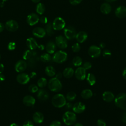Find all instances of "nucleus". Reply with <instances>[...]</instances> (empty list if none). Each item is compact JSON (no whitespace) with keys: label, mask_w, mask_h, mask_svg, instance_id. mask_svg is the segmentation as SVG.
Wrapping results in <instances>:
<instances>
[{"label":"nucleus","mask_w":126,"mask_h":126,"mask_svg":"<svg viewBox=\"0 0 126 126\" xmlns=\"http://www.w3.org/2000/svg\"><path fill=\"white\" fill-rule=\"evenodd\" d=\"M23 126H34L33 122L31 120H26L23 124Z\"/></svg>","instance_id":"49530a36"},{"label":"nucleus","mask_w":126,"mask_h":126,"mask_svg":"<svg viewBox=\"0 0 126 126\" xmlns=\"http://www.w3.org/2000/svg\"><path fill=\"white\" fill-rule=\"evenodd\" d=\"M23 102L26 106L31 107L34 105L35 103V99L32 96L28 95L23 98Z\"/></svg>","instance_id":"aec40b11"},{"label":"nucleus","mask_w":126,"mask_h":126,"mask_svg":"<svg viewBox=\"0 0 126 126\" xmlns=\"http://www.w3.org/2000/svg\"><path fill=\"white\" fill-rule=\"evenodd\" d=\"M3 2H5V1H6L7 0H1Z\"/></svg>","instance_id":"0e129e2a"},{"label":"nucleus","mask_w":126,"mask_h":126,"mask_svg":"<svg viewBox=\"0 0 126 126\" xmlns=\"http://www.w3.org/2000/svg\"><path fill=\"white\" fill-rule=\"evenodd\" d=\"M52 25L54 30L60 31L65 28V22L62 18L58 17L54 20Z\"/></svg>","instance_id":"0eeeda50"},{"label":"nucleus","mask_w":126,"mask_h":126,"mask_svg":"<svg viewBox=\"0 0 126 126\" xmlns=\"http://www.w3.org/2000/svg\"><path fill=\"white\" fill-rule=\"evenodd\" d=\"M55 43L61 49H63L67 47V39L63 35H59L56 37Z\"/></svg>","instance_id":"6e6552de"},{"label":"nucleus","mask_w":126,"mask_h":126,"mask_svg":"<svg viewBox=\"0 0 126 126\" xmlns=\"http://www.w3.org/2000/svg\"><path fill=\"white\" fill-rule=\"evenodd\" d=\"M76 94L74 92H69L66 95V98L67 100L69 101H74L76 99Z\"/></svg>","instance_id":"c9c22d12"},{"label":"nucleus","mask_w":126,"mask_h":126,"mask_svg":"<svg viewBox=\"0 0 126 126\" xmlns=\"http://www.w3.org/2000/svg\"><path fill=\"white\" fill-rule=\"evenodd\" d=\"M4 79H5V77H4V75L0 73V82H2V81H4Z\"/></svg>","instance_id":"6e6d98bb"},{"label":"nucleus","mask_w":126,"mask_h":126,"mask_svg":"<svg viewBox=\"0 0 126 126\" xmlns=\"http://www.w3.org/2000/svg\"><path fill=\"white\" fill-rule=\"evenodd\" d=\"M39 16L35 13H32L29 14L27 17V23L30 26L35 25L39 22Z\"/></svg>","instance_id":"9b49d317"},{"label":"nucleus","mask_w":126,"mask_h":126,"mask_svg":"<svg viewBox=\"0 0 126 126\" xmlns=\"http://www.w3.org/2000/svg\"><path fill=\"white\" fill-rule=\"evenodd\" d=\"M88 54L93 58H98L101 54L100 48L95 45H92L88 49Z\"/></svg>","instance_id":"1a4fd4ad"},{"label":"nucleus","mask_w":126,"mask_h":126,"mask_svg":"<svg viewBox=\"0 0 126 126\" xmlns=\"http://www.w3.org/2000/svg\"><path fill=\"white\" fill-rule=\"evenodd\" d=\"M45 11L44 4L41 2H38L36 6V12L39 15H42Z\"/></svg>","instance_id":"7c9ffc66"},{"label":"nucleus","mask_w":126,"mask_h":126,"mask_svg":"<svg viewBox=\"0 0 126 126\" xmlns=\"http://www.w3.org/2000/svg\"><path fill=\"white\" fill-rule=\"evenodd\" d=\"M34 3H38L41 0H31Z\"/></svg>","instance_id":"052dcab7"},{"label":"nucleus","mask_w":126,"mask_h":126,"mask_svg":"<svg viewBox=\"0 0 126 126\" xmlns=\"http://www.w3.org/2000/svg\"><path fill=\"white\" fill-rule=\"evenodd\" d=\"M45 31L48 36H52L54 34V30L53 27L52 23H48L45 27Z\"/></svg>","instance_id":"c85d7f7f"},{"label":"nucleus","mask_w":126,"mask_h":126,"mask_svg":"<svg viewBox=\"0 0 126 126\" xmlns=\"http://www.w3.org/2000/svg\"><path fill=\"white\" fill-rule=\"evenodd\" d=\"M38 47L40 49H41V50H43V49H44V46H43L42 45H39V46L38 45Z\"/></svg>","instance_id":"bf43d9fd"},{"label":"nucleus","mask_w":126,"mask_h":126,"mask_svg":"<svg viewBox=\"0 0 126 126\" xmlns=\"http://www.w3.org/2000/svg\"><path fill=\"white\" fill-rule=\"evenodd\" d=\"M26 45L29 49L31 50H35L38 46L36 40L33 37H29L27 39Z\"/></svg>","instance_id":"6ab92c4d"},{"label":"nucleus","mask_w":126,"mask_h":126,"mask_svg":"<svg viewBox=\"0 0 126 126\" xmlns=\"http://www.w3.org/2000/svg\"><path fill=\"white\" fill-rule=\"evenodd\" d=\"M121 120L123 123H126V112L123 113V114L122 115Z\"/></svg>","instance_id":"09e8293b"},{"label":"nucleus","mask_w":126,"mask_h":126,"mask_svg":"<svg viewBox=\"0 0 126 126\" xmlns=\"http://www.w3.org/2000/svg\"><path fill=\"white\" fill-rule=\"evenodd\" d=\"M29 76L31 78H35L36 77V73L35 72H31Z\"/></svg>","instance_id":"8fccbe9b"},{"label":"nucleus","mask_w":126,"mask_h":126,"mask_svg":"<svg viewBox=\"0 0 126 126\" xmlns=\"http://www.w3.org/2000/svg\"><path fill=\"white\" fill-rule=\"evenodd\" d=\"M4 26L6 29L11 32L16 31L19 28L18 23L14 20H9L7 21Z\"/></svg>","instance_id":"9d476101"},{"label":"nucleus","mask_w":126,"mask_h":126,"mask_svg":"<svg viewBox=\"0 0 126 126\" xmlns=\"http://www.w3.org/2000/svg\"><path fill=\"white\" fill-rule=\"evenodd\" d=\"M67 53L63 51L60 50L54 54L52 58V60L56 63H61L64 62L67 60Z\"/></svg>","instance_id":"39448f33"},{"label":"nucleus","mask_w":126,"mask_h":126,"mask_svg":"<svg viewBox=\"0 0 126 126\" xmlns=\"http://www.w3.org/2000/svg\"><path fill=\"white\" fill-rule=\"evenodd\" d=\"M102 99L107 102H110L115 99V96L111 92L105 91L102 94Z\"/></svg>","instance_id":"412c9836"},{"label":"nucleus","mask_w":126,"mask_h":126,"mask_svg":"<svg viewBox=\"0 0 126 126\" xmlns=\"http://www.w3.org/2000/svg\"><path fill=\"white\" fill-rule=\"evenodd\" d=\"M32 34L37 38H42L46 34L45 30L41 27H36L32 30Z\"/></svg>","instance_id":"4468645a"},{"label":"nucleus","mask_w":126,"mask_h":126,"mask_svg":"<svg viewBox=\"0 0 126 126\" xmlns=\"http://www.w3.org/2000/svg\"><path fill=\"white\" fill-rule=\"evenodd\" d=\"M29 90L30 91V92L32 93H34L38 91V87L36 85L31 84L29 87Z\"/></svg>","instance_id":"e433bc0d"},{"label":"nucleus","mask_w":126,"mask_h":126,"mask_svg":"<svg viewBox=\"0 0 126 126\" xmlns=\"http://www.w3.org/2000/svg\"><path fill=\"white\" fill-rule=\"evenodd\" d=\"M30 79V77L28 74L23 72H20L18 74L16 77L17 82L22 85L27 84Z\"/></svg>","instance_id":"f8f14e48"},{"label":"nucleus","mask_w":126,"mask_h":126,"mask_svg":"<svg viewBox=\"0 0 126 126\" xmlns=\"http://www.w3.org/2000/svg\"><path fill=\"white\" fill-rule=\"evenodd\" d=\"M27 65V63L25 61L19 60L15 65V69L18 72H22L26 70Z\"/></svg>","instance_id":"2eb2a0df"},{"label":"nucleus","mask_w":126,"mask_h":126,"mask_svg":"<svg viewBox=\"0 0 126 126\" xmlns=\"http://www.w3.org/2000/svg\"><path fill=\"white\" fill-rule=\"evenodd\" d=\"M82 0H69V3L73 5H76L81 2Z\"/></svg>","instance_id":"37998d69"},{"label":"nucleus","mask_w":126,"mask_h":126,"mask_svg":"<svg viewBox=\"0 0 126 126\" xmlns=\"http://www.w3.org/2000/svg\"><path fill=\"white\" fill-rule=\"evenodd\" d=\"M7 48L9 50H10V51L14 50L16 48V43L13 41L10 42L8 44Z\"/></svg>","instance_id":"58836bf2"},{"label":"nucleus","mask_w":126,"mask_h":126,"mask_svg":"<svg viewBox=\"0 0 126 126\" xmlns=\"http://www.w3.org/2000/svg\"><path fill=\"white\" fill-rule=\"evenodd\" d=\"M39 21L42 24H47L48 22V19L45 16H42L39 18Z\"/></svg>","instance_id":"c03bdc74"},{"label":"nucleus","mask_w":126,"mask_h":126,"mask_svg":"<svg viewBox=\"0 0 126 126\" xmlns=\"http://www.w3.org/2000/svg\"><path fill=\"white\" fill-rule=\"evenodd\" d=\"M64 34L65 37L68 40H71L75 38L76 31L72 26H68L64 28Z\"/></svg>","instance_id":"423d86ee"},{"label":"nucleus","mask_w":126,"mask_h":126,"mask_svg":"<svg viewBox=\"0 0 126 126\" xmlns=\"http://www.w3.org/2000/svg\"></svg>","instance_id":"338daca9"},{"label":"nucleus","mask_w":126,"mask_h":126,"mask_svg":"<svg viewBox=\"0 0 126 126\" xmlns=\"http://www.w3.org/2000/svg\"><path fill=\"white\" fill-rule=\"evenodd\" d=\"M56 46L57 45L54 42L52 41H50L46 45V51L49 54H53L55 52L56 49Z\"/></svg>","instance_id":"5701e85b"},{"label":"nucleus","mask_w":126,"mask_h":126,"mask_svg":"<svg viewBox=\"0 0 126 126\" xmlns=\"http://www.w3.org/2000/svg\"><path fill=\"white\" fill-rule=\"evenodd\" d=\"M83 67L86 69L88 70L92 67V63L89 62H85L83 65Z\"/></svg>","instance_id":"a19ab883"},{"label":"nucleus","mask_w":126,"mask_h":126,"mask_svg":"<svg viewBox=\"0 0 126 126\" xmlns=\"http://www.w3.org/2000/svg\"><path fill=\"white\" fill-rule=\"evenodd\" d=\"M32 119L35 123L40 124L44 120V116L42 113L40 112H36L32 116Z\"/></svg>","instance_id":"b1692460"},{"label":"nucleus","mask_w":126,"mask_h":126,"mask_svg":"<svg viewBox=\"0 0 126 126\" xmlns=\"http://www.w3.org/2000/svg\"><path fill=\"white\" fill-rule=\"evenodd\" d=\"M65 108L66 109H70L71 108H72V107H73V105L71 103V102H67V103H66L65 105H64Z\"/></svg>","instance_id":"de8ad7c7"},{"label":"nucleus","mask_w":126,"mask_h":126,"mask_svg":"<svg viewBox=\"0 0 126 126\" xmlns=\"http://www.w3.org/2000/svg\"><path fill=\"white\" fill-rule=\"evenodd\" d=\"M106 1L108 2H114V1H115L117 0H105Z\"/></svg>","instance_id":"680f3d73"},{"label":"nucleus","mask_w":126,"mask_h":126,"mask_svg":"<svg viewBox=\"0 0 126 126\" xmlns=\"http://www.w3.org/2000/svg\"><path fill=\"white\" fill-rule=\"evenodd\" d=\"M76 120V114L71 111H66L63 116V121L67 126H71L75 124Z\"/></svg>","instance_id":"f03ea898"},{"label":"nucleus","mask_w":126,"mask_h":126,"mask_svg":"<svg viewBox=\"0 0 126 126\" xmlns=\"http://www.w3.org/2000/svg\"><path fill=\"white\" fill-rule=\"evenodd\" d=\"M40 59L43 62L48 63L51 60V57L49 53H44L40 56Z\"/></svg>","instance_id":"473e14b6"},{"label":"nucleus","mask_w":126,"mask_h":126,"mask_svg":"<svg viewBox=\"0 0 126 126\" xmlns=\"http://www.w3.org/2000/svg\"><path fill=\"white\" fill-rule=\"evenodd\" d=\"M37 56V53L33 50H27L25 51L23 55V58L25 60H29L33 56Z\"/></svg>","instance_id":"a878e982"},{"label":"nucleus","mask_w":126,"mask_h":126,"mask_svg":"<svg viewBox=\"0 0 126 126\" xmlns=\"http://www.w3.org/2000/svg\"><path fill=\"white\" fill-rule=\"evenodd\" d=\"M105 47V44L103 42H101L99 44V47L101 48H104Z\"/></svg>","instance_id":"4d7b16f0"},{"label":"nucleus","mask_w":126,"mask_h":126,"mask_svg":"<svg viewBox=\"0 0 126 126\" xmlns=\"http://www.w3.org/2000/svg\"><path fill=\"white\" fill-rule=\"evenodd\" d=\"M4 70V65L2 63H0V74L2 73V72Z\"/></svg>","instance_id":"5fc2aeb1"},{"label":"nucleus","mask_w":126,"mask_h":126,"mask_svg":"<svg viewBox=\"0 0 126 126\" xmlns=\"http://www.w3.org/2000/svg\"><path fill=\"white\" fill-rule=\"evenodd\" d=\"M0 58H1V56H0Z\"/></svg>","instance_id":"69168bd1"},{"label":"nucleus","mask_w":126,"mask_h":126,"mask_svg":"<svg viewBox=\"0 0 126 126\" xmlns=\"http://www.w3.org/2000/svg\"><path fill=\"white\" fill-rule=\"evenodd\" d=\"M75 77L79 80H83L86 77V70L83 67H79L74 72Z\"/></svg>","instance_id":"ddd939ff"},{"label":"nucleus","mask_w":126,"mask_h":126,"mask_svg":"<svg viewBox=\"0 0 126 126\" xmlns=\"http://www.w3.org/2000/svg\"><path fill=\"white\" fill-rule=\"evenodd\" d=\"M72 63L74 66H79L82 63V59L79 56H76L73 59Z\"/></svg>","instance_id":"f704fd0d"},{"label":"nucleus","mask_w":126,"mask_h":126,"mask_svg":"<svg viewBox=\"0 0 126 126\" xmlns=\"http://www.w3.org/2000/svg\"><path fill=\"white\" fill-rule=\"evenodd\" d=\"M9 126H19L16 123H12Z\"/></svg>","instance_id":"e2e57ef3"},{"label":"nucleus","mask_w":126,"mask_h":126,"mask_svg":"<svg viewBox=\"0 0 126 126\" xmlns=\"http://www.w3.org/2000/svg\"><path fill=\"white\" fill-rule=\"evenodd\" d=\"M86 109L85 105L81 102H77L75 103L72 107V110L75 113L80 114L83 112Z\"/></svg>","instance_id":"dca6fc26"},{"label":"nucleus","mask_w":126,"mask_h":126,"mask_svg":"<svg viewBox=\"0 0 126 126\" xmlns=\"http://www.w3.org/2000/svg\"><path fill=\"white\" fill-rule=\"evenodd\" d=\"M49 89L52 92H59L62 88V85L61 81L58 78L54 77L50 79L48 84Z\"/></svg>","instance_id":"20e7f679"},{"label":"nucleus","mask_w":126,"mask_h":126,"mask_svg":"<svg viewBox=\"0 0 126 126\" xmlns=\"http://www.w3.org/2000/svg\"><path fill=\"white\" fill-rule=\"evenodd\" d=\"M100 10L102 13L104 14H108L111 11L112 7L110 4L107 2H105L101 5Z\"/></svg>","instance_id":"393cba45"},{"label":"nucleus","mask_w":126,"mask_h":126,"mask_svg":"<svg viewBox=\"0 0 126 126\" xmlns=\"http://www.w3.org/2000/svg\"><path fill=\"white\" fill-rule=\"evenodd\" d=\"M102 55H103V56L104 57H106V58H108V57H109L111 56V51L108 50V49H105L103 51V52H102Z\"/></svg>","instance_id":"ea45409f"},{"label":"nucleus","mask_w":126,"mask_h":126,"mask_svg":"<svg viewBox=\"0 0 126 126\" xmlns=\"http://www.w3.org/2000/svg\"><path fill=\"white\" fill-rule=\"evenodd\" d=\"M74 70L71 67H66L63 71V75L67 78H70L73 75Z\"/></svg>","instance_id":"cd10ccee"},{"label":"nucleus","mask_w":126,"mask_h":126,"mask_svg":"<svg viewBox=\"0 0 126 126\" xmlns=\"http://www.w3.org/2000/svg\"><path fill=\"white\" fill-rule=\"evenodd\" d=\"M66 98L64 96L61 94H55L52 99V103L56 107L61 108L66 103Z\"/></svg>","instance_id":"f257e3e1"},{"label":"nucleus","mask_w":126,"mask_h":126,"mask_svg":"<svg viewBox=\"0 0 126 126\" xmlns=\"http://www.w3.org/2000/svg\"><path fill=\"white\" fill-rule=\"evenodd\" d=\"M122 76L123 77V78L126 80V67H125L124 68V69L123 71L122 72Z\"/></svg>","instance_id":"3c124183"},{"label":"nucleus","mask_w":126,"mask_h":126,"mask_svg":"<svg viewBox=\"0 0 126 126\" xmlns=\"http://www.w3.org/2000/svg\"><path fill=\"white\" fill-rule=\"evenodd\" d=\"M116 17L119 18H123L126 17V7L120 6L118 7L115 11Z\"/></svg>","instance_id":"a211bd4d"},{"label":"nucleus","mask_w":126,"mask_h":126,"mask_svg":"<svg viewBox=\"0 0 126 126\" xmlns=\"http://www.w3.org/2000/svg\"><path fill=\"white\" fill-rule=\"evenodd\" d=\"M55 75H56V78H58V79L61 78L62 77V74L61 72H58Z\"/></svg>","instance_id":"864d4df0"},{"label":"nucleus","mask_w":126,"mask_h":126,"mask_svg":"<svg viewBox=\"0 0 126 126\" xmlns=\"http://www.w3.org/2000/svg\"><path fill=\"white\" fill-rule=\"evenodd\" d=\"M87 81L88 83L91 86H93L96 82V78L93 73H89L87 76Z\"/></svg>","instance_id":"2f4dec72"},{"label":"nucleus","mask_w":126,"mask_h":126,"mask_svg":"<svg viewBox=\"0 0 126 126\" xmlns=\"http://www.w3.org/2000/svg\"><path fill=\"white\" fill-rule=\"evenodd\" d=\"M72 48V50L73 51V52H75V53H77L81 49V47L80 44L78 43H74L71 47Z\"/></svg>","instance_id":"4c0bfd02"},{"label":"nucleus","mask_w":126,"mask_h":126,"mask_svg":"<svg viewBox=\"0 0 126 126\" xmlns=\"http://www.w3.org/2000/svg\"><path fill=\"white\" fill-rule=\"evenodd\" d=\"M45 72L46 74L49 77H53L56 74V71L54 68L51 65H49L46 67Z\"/></svg>","instance_id":"c756f323"},{"label":"nucleus","mask_w":126,"mask_h":126,"mask_svg":"<svg viewBox=\"0 0 126 126\" xmlns=\"http://www.w3.org/2000/svg\"><path fill=\"white\" fill-rule=\"evenodd\" d=\"M50 126H62V124L60 121L55 120L51 122V123L50 125Z\"/></svg>","instance_id":"a18cd8bd"},{"label":"nucleus","mask_w":126,"mask_h":126,"mask_svg":"<svg viewBox=\"0 0 126 126\" xmlns=\"http://www.w3.org/2000/svg\"><path fill=\"white\" fill-rule=\"evenodd\" d=\"M115 104L121 109L126 110V94L121 93L115 98Z\"/></svg>","instance_id":"7ed1b4c3"},{"label":"nucleus","mask_w":126,"mask_h":126,"mask_svg":"<svg viewBox=\"0 0 126 126\" xmlns=\"http://www.w3.org/2000/svg\"><path fill=\"white\" fill-rule=\"evenodd\" d=\"M37 97L41 101H46L49 98V94L46 90L43 89H40L37 91Z\"/></svg>","instance_id":"f3484780"},{"label":"nucleus","mask_w":126,"mask_h":126,"mask_svg":"<svg viewBox=\"0 0 126 126\" xmlns=\"http://www.w3.org/2000/svg\"><path fill=\"white\" fill-rule=\"evenodd\" d=\"M88 37L87 33L84 31H80L76 33V39L78 42L82 43L86 40Z\"/></svg>","instance_id":"4be33fe9"},{"label":"nucleus","mask_w":126,"mask_h":126,"mask_svg":"<svg viewBox=\"0 0 126 126\" xmlns=\"http://www.w3.org/2000/svg\"><path fill=\"white\" fill-rule=\"evenodd\" d=\"M74 126H83L81 123H75L74 125Z\"/></svg>","instance_id":"13d9d810"},{"label":"nucleus","mask_w":126,"mask_h":126,"mask_svg":"<svg viewBox=\"0 0 126 126\" xmlns=\"http://www.w3.org/2000/svg\"><path fill=\"white\" fill-rule=\"evenodd\" d=\"M81 96L83 98L87 99L93 96V92L90 89H85L82 91Z\"/></svg>","instance_id":"bb28decb"},{"label":"nucleus","mask_w":126,"mask_h":126,"mask_svg":"<svg viewBox=\"0 0 126 126\" xmlns=\"http://www.w3.org/2000/svg\"><path fill=\"white\" fill-rule=\"evenodd\" d=\"M4 28L5 26L2 23H0V32H2L4 30Z\"/></svg>","instance_id":"603ef678"},{"label":"nucleus","mask_w":126,"mask_h":126,"mask_svg":"<svg viewBox=\"0 0 126 126\" xmlns=\"http://www.w3.org/2000/svg\"><path fill=\"white\" fill-rule=\"evenodd\" d=\"M96 124L97 126H106V122L103 119H98Z\"/></svg>","instance_id":"79ce46f5"},{"label":"nucleus","mask_w":126,"mask_h":126,"mask_svg":"<svg viewBox=\"0 0 126 126\" xmlns=\"http://www.w3.org/2000/svg\"><path fill=\"white\" fill-rule=\"evenodd\" d=\"M37 86L40 88H44L47 84V81L45 78L41 77L38 79L37 82Z\"/></svg>","instance_id":"72a5a7b5"}]
</instances>
